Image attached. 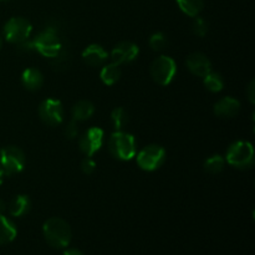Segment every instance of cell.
<instances>
[{"label": "cell", "instance_id": "cell-1", "mask_svg": "<svg viewBox=\"0 0 255 255\" xmlns=\"http://www.w3.org/2000/svg\"><path fill=\"white\" fill-rule=\"evenodd\" d=\"M42 233L47 243L54 248H66L71 242L72 234L69 223L57 217H52L45 222L42 226Z\"/></svg>", "mask_w": 255, "mask_h": 255}, {"label": "cell", "instance_id": "cell-2", "mask_svg": "<svg viewBox=\"0 0 255 255\" xmlns=\"http://www.w3.org/2000/svg\"><path fill=\"white\" fill-rule=\"evenodd\" d=\"M109 151L115 158L120 161H129L136 156V138L128 132H114L109 139Z\"/></svg>", "mask_w": 255, "mask_h": 255}, {"label": "cell", "instance_id": "cell-3", "mask_svg": "<svg viewBox=\"0 0 255 255\" xmlns=\"http://www.w3.org/2000/svg\"><path fill=\"white\" fill-rule=\"evenodd\" d=\"M32 50H36L40 55L44 57H54L59 56L60 51H61V40L59 37V32L55 27H46L42 30L41 32L31 40Z\"/></svg>", "mask_w": 255, "mask_h": 255}, {"label": "cell", "instance_id": "cell-4", "mask_svg": "<svg viewBox=\"0 0 255 255\" xmlns=\"http://www.w3.org/2000/svg\"><path fill=\"white\" fill-rule=\"evenodd\" d=\"M226 162L238 169H248L254 164V147L251 142L237 141L229 146Z\"/></svg>", "mask_w": 255, "mask_h": 255}, {"label": "cell", "instance_id": "cell-5", "mask_svg": "<svg viewBox=\"0 0 255 255\" xmlns=\"http://www.w3.org/2000/svg\"><path fill=\"white\" fill-rule=\"evenodd\" d=\"M31 32L32 25L30 24L29 20L20 16H15L7 20L4 25V30H2L5 40L7 42L17 45L29 40Z\"/></svg>", "mask_w": 255, "mask_h": 255}, {"label": "cell", "instance_id": "cell-6", "mask_svg": "<svg viewBox=\"0 0 255 255\" xmlns=\"http://www.w3.org/2000/svg\"><path fill=\"white\" fill-rule=\"evenodd\" d=\"M136 159L138 167L143 171H156L166 161V149L159 144H148L137 153Z\"/></svg>", "mask_w": 255, "mask_h": 255}, {"label": "cell", "instance_id": "cell-7", "mask_svg": "<svg viewBox=\"0 0 255 255\" xmlns=\"http://www.w3.org/2000/svg\"><path fill=\"white\" fill-rule=\"evenodd\" d=\"M177 74V64L172 57L162 55L151 65V76L161 86H168Z\"/></svg>", "mask_w": 255, "mask_h": 255}, {"label": "cell", "instance_id": "cell-8", "mask_svg": "<svg viewBox=\"0 0 255 255\" xmlns=\"http://www.w3.org/2000/svg\"><path fill=\"white\" fill-rule=\"evenodd\" d=\"M25 154L19 147L7 146L0 149V167L6 176L20 173L24 169Z\"/></svg>", "mask_w": 255, "mask_h": 255}, {"label": "cell", "instance_id": "cell-9", "mask_svg": "<svg viewBox=\"0 0 255 255\" xmlns=\"http://www.w3.org/2000/svg\"><path fill=\"white\" fill-rule=\"evenodd\" d=\"M64 106L59 100L46 99L40 104L39 116L49 126H59L64 121Z\"/></svg>", "mask_w": 255, "mask_h": 255}, {"label": "cell", "instance_id": "cell-10", "mask_svg": "<svg viewBox=\"0 0 255 255\" xmlns=\"http://www.w3.org/2000/svg\"><path fill=\"white\" fill-rule=\"evenodd\" d=\"M104 144V129L100 127H90L79 141L80 151L86 157H92Z\"/></svg>", "mask_w": 255, "mask_h": 255}, {"label": "cell", "instance_id": "cell-11", "mask_svg": "<svg viewBox=\"0 0 255 255\" xmlns=\"http://www.w3.org/2000/svg\"><path fill=\"white\" fill-rule=\"evenodd\" d=\"M139 54V47L131 41H121L111 51L112 62L117 65L129 64L137 59Z\"/></svg>", "mask_w": 255, "mask_h": 255}, {"label": "cell", "instance_id": "cell-12", "mask_svg": "<svg viewBox=\"0 0 255 255\" xmlns=\"http://www.w3.org/2000/svg\"><path fill=\"white\" fill-rule=\"evenodd\" d=\"M186 65L189 71L199 77H204L212 71V64L208 57L202 52H193L186 60Z\"/></svg>", "mask_w": 255, "mask_h": 255}, {"label": "cell", "instance_id": "cell-13", "mask_svg": "<svg viewBox=\"0 0 255 255\" xmlns=\"http://www.w3.org/2000/svg\"><path fill=\"white\" fill-rule=\"evenodd\" d=\"M241 110V102L232 96H226L216 102L214 114L222 119H232L237 116Z\"/></svg>", "mask_w": 255, "mask_h": 255}, {"label": "cell", "instance_id": "cell-14", "mask_svg": "<svg viewBox=\"0 0 255 255\" xmlns=\"http://www.w3.org/2000/svg\"><path fill=\"white\" fill-rule=\"evenodd\" d=\"M109 59V52L99 44H91L82 51V60L90 66H100Z\"/></svg>", "mask_w": 255, "mask_h": 255}, {"label": "cell", "instance_id": "cell-15", "mask_svg": "<svg viewBox=\"0 0 255 255\" xmlns=\"http://www.w3.org/2000/svg\"><path fill=\"white\" fill-rule=\"evenodd\" d=\"M21 82L26 90L36 91L44 84V75L36 67H29V69L24 70V72H22Z\"/></svg>", "mask_w": 255, "mask_h": 255}, {"label": "cell", "instance_id": "cell-16", "mask_svg": "<svg viewBox=\"0 0 255 255\" xmlns=\"http://www.w3.org/2000/svg\"><path fill=\"white\" fill-rule=\"evenodd\" d=\"M7 211L9 214L12 217H22L24 214H26L30 211V207H31V201L27 196L25 194H17L14 198L11 199L9 204H7Z\"/></svg>", "mask_w": 255, "mask_h": 255}, {"label": "cell", "instance_id": "cell-17", "mask_svg": "<svg viewBox=\"0 0 255 255\" xmlns=\"http://www.w3.org/2000/svg\"><path fill=\"white\" fill-rule=\"evenodd\" d=\"M16 236L17 229L14 222L5 217L4 214H0V246L12 242L16 238Z\"/></svg>", "mask_w": 255, "mask_h": 255}, {"label": "cell", "instance_id": "cell-18", "mask_svg": "<svg viewBox=\"0 0 255 255\" xmlns=\"http://www.w3.org/2000/svg\"><path fill=\"white\" fill-rule=\"evenodd\" d=\"M95 114V106L89 100H80L72 107L74 121H86Z\"/></svg>", "mask_w": 255, "mask_h": 255}, {"label": "cell", "instance_id": "cell-19", "mask_svg": "<svg viewBox=\"0 0 255 255\" xmlns=\"http://www.w3.org/2000/svg\"><path fill=\"white\" fill-rule=\"evenodd\" d=\"M100 77H101V81L104 82L107 86H112V85L116 84L117 81L121 77V69H120V65L115 64V62H110V64L102 66L101 72H100Z\"/></svg>", "mask_w": 255, "mask_h": 255}, {"label": "cell", "instance_id": "cell-20", "mask_svg": "<svg viewBox=\"0 0 255 255\" xmlns=\"http://www.w3.org/2000/svg\"><path fill=\"white\" fill-rule=\"evenodd\" d=\"M176 1L182 12L191 17L199 16L204 7L203 0H176Z\"/></svg>", "mask_w": 255, "mask_h": 255}, {"label": "cell", "instance_id": "cell-21", "mask_svg": "<svg viewBox=\"0 0 255 255\" xmlns=\"http://www.w3.org/2000/svg\"><path fill=\"white\" fill-rule=\"evenodd\" d=\"M203 84L208 91L221 92L224 87V80L221 76V74L211 71L203 77Z\"/></svg>", "mask_w": 255, "mask_h": 255}, {"label": "cell", "instance_id": "cell-22", "mask_svg": "<svg viewBox=\"0 0 255 255\" xmlns=\"http://www.w3.org/2000/svg\"><path fill=\"white\" fill-rule=\"evenodd\" d=\"M112 126L116 131H122L128 124V114L124 107H116L111 112Z\"/></svg>", "mask_w": 255, "mask_h": 255}, {"label": "cell", "instance_id": "cell-23", "mask_svg": "<svg viewBox=\"0 0 255 255\" xmlns=\"http://www.w3.org/2000/svg\"><path fill=\"white\" fill-rule=\"evenodd\" d=\"M224 166H226V158L221 154H214L204 162V169L211 174L221 173L224 169Z\"/></svg>", "mask_w": 255, "mask_h": 255}, {"label": "cell", "instance_id": "cell-24", "mask_svg": "<svg viewBox=\"0 0 255 255\" xmlns=\"http://www.w3.org/2000/svg\"><path fill=\"white\" fill-rule=\"evenodd\" d=\"M168 45V40L163 32H156L149 37V46L153 51H162Z\"/></svg>", "mask_w": 255, "mask_h": 255}, {"label": "cell", "instance_id": "cell-25", "mask_svg": "<svg viewBox=\"0 0 255 255\" xmlns=\"http://www.w3.org/2000/svg\"><path fill=\"white\" fill-rule=\"evenodd\" d=\"M192 31L194 35L199 37H204L208 34V22L201 16L194 17L193 22H192Z\"/></svg>", "mask_w": 255, "mask_h": 255}, {"label": "cell", "instance_id": "cell-26", "mask_svg": "<svg viewBox=\"0 0 255 255\" xmlns=\"http://www.w3.org/2000/svg\"><path fill=\"white\" fill-rule=\"evenodd\" d=\"M96 169V162L91 157H85L81 162V171L85 174H91Z\"/></svg>", "mask_w": 255, "mask_h": 255}, {"label": "cell", "instance_id": "cell-27", "mask_svg": "<svg viewBox=\"0 0 255 255\" xmlns=\"http://www.w3.org/2000/svg\"><path fill=\"white\" fill-rule=\"evenodd\" d=\"M77 134H79V128H77V124L76 121H70L69 124L66 125V127H65V136H66V138L69 139H74L76 138Z\"/></svg>", "mask_w": 255, "mask_h": 255}, {"label": "cell", "instance_id": "cell-28", "mask_svg": "<svg viewBox=\"0 0 255 255\" xmlns=\"http://www.w3.org/2000/svg\"><path fill=\"white\" fill-rule=\"evenodd\" d=\"M247 95H248V99L249 101L252 102V104H254L255 102V81L254 80H252L251 84H249L248 89H247Z\"/></svg>", "mask_w": 255, "mask_h": 255}, {"label": "cell", "instance_id": "cell-29", "mask_svg": "<svg viewBox=\"0 0 255 255\" xmlns=\"http://www.w3.org/2000/svg\"><path fill=\"white\" fill-rule=\"evenodd\" d=\"M64 255H84V253L82 252H80L79 249H67V251L64 252Z\"/></svg>", "mask_w": 255, "mask_h": 255}, {"label": "cell", "instance_id": "cell-30", "mask_svg": "<svg viewBox=\"0 0 255 255\" xmlns=\"http://www.w3.org/2000/svg\"><path fill=\"white\" fill-rule=\"evenodd\" d=\"M5 211H6V204L2 201H0V214H4Z\"/></svg>", "mask_w": 255, "mask_h": 255}, {"label": "cell", "instance_id": "cell-31", "mask_svg": "<svg viewBox=\"0 0 255 255\" xmlns=\"http://www.w3.org/2000/svg\"><path fill=\"white\" fill-rule=\"evenodd\" d=\"M4 176H5L4 171H2V168H1V167H0V184L2 183V179H4Z\"/></svg>", "mask_w": 255, "mask_h": 255}, {"label": "cell", "instance_id": "cell-32", "mask_svg": "<svg viewBox=\"0 0 255 255\" xmlns=\"http://www.w3.org/2000/svg\"><path fill=\"white\" fill-rule=\"evenodd\" d=\"M1 46H2V39L1 36H0V49H1Z\"/></svg>", "mask_w": 255, "mask_h": 255}, {"label": "cell", "instance_id": "cell-33", "mask_svg": "<svg viewBox=\"0 0 255 255\" xmlns=\"http://www.w3.org/2000/svg\"><path fill=\"white\" fill-rule=\"evenodd\" d=\"M1 1H7V0H1Z\"/></svg>", "mask_w": 255, "mask_h": 255}]
</instances>
